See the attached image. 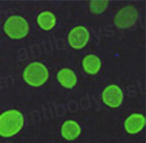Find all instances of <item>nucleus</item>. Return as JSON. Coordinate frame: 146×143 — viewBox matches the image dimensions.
Wrapping results in <instances>:
<instances>
[{"instance_id": "1", "label": "nucleus", "mask_w": 146, "mask_h": 143, "mask_svg": "<svg viewBox=\"0 0 146 143\" xmlns=\"http://www.w3.org/2000/svg\"><path fill=\"white\" fill-rule=\"evenodd\" d=\"M25 125V116L17 109H8L0 114V136L4 138L17 135Z\"/></svg>"}, {"instance_id": "2", "label": "nucleus", "mask_w": 146, "mask_h": 143, "mask_svg": "<svg viewBox=\"0 0 146 143\" xmlns=\"http://www.w3.org/2000/svg\"><path fill=\"white\" fill-rule=\"evenodd\" d=\"M23 79L31 87H41L49 79V71L42 63L35 61L25 69Z\"/></svg>"}, {"instance_id": "3", "label": "nucleus", "mask_w": 146, "mask_h": 143, "mask_svg": "<svg viewBox=\"0 0 146 143\" xmlns=\"http://www.w3.org/2000/svg\"><path fill=\"white\" fill-rule=\"evenodd\" d=\"M5 34L11 39H23L29 33V24L27 19L20 15H11L5 19L3 25Z\"/></svg>"}, {"instance_id": "4", "label": "nucleus", "mask_w": 146, "mask_h": 143, "mask_svg": "<svg viewBox=\"0 0 146 143\" xmlns=\"http://www.w3.org/2000/svg\"><path fill=\"white\" fill-rule=\"evenodd\" d=\"M138 19L139 11L134 6H125L113 17V24L119 29H130L136 25Z\"/></svg>"}, {"instance_id": "5", "label": "nucleus", "mask_w": 146, "mask_h": 143, "mask_svg": "<svg viewBox=\"0 0 146 143\" xmlns=\"http://www.w3.org/2000/svg\"><path fill=\"white\" fill-rule=\"evenodd\" d=\"M90 40V33L85 27L78 26L70 31L68 35V44L74 49H82L86 46Z\"/></svg>"}, {"instance_id": "6", "label": "nucleus", "mask_w": 146, "mask_h": 143, "mask_svg": "<svg viewBox=\"0 0 146 143\" xmlns=\"http://www.w3.org/2000/svg\"><path fill=\"white\" fill-rule=\"evenodd\" d=\"M102 101L107 106L117 108L121 106L124 101V92L117 85L107 86L102 92Z\"/></svg>"}, {"instance_id": "7", "label": "nucleus", "mask_w": 146, "mask_h": 143, "mask_svg": "<svg viewBox=\"0 0 146 143\" xmlns=\"http://www.w3.org/2000/svg\"><path fill=\"white\" fill-rule=\"evenodd\" d=\"M145 116L141 114H133L125 121V130L129 134H138L145 127Z\"/></svg>"}, {"instance_id": "8", "label": "nucleus", "mask_w": 146, "mask_h": 143, "mask_svg": "<svg viewBox=\"0 0 146 143\" xmlns=\"http://www.w3.org/2000/svg\"><path fill=\"white\" fill-rule=\"evenodd\" d=\"M60 132L61 136L66 140L72 141L79 138V136L81 135V132H82V129H81V126L76 121L68 120V121H66L62 124Z\"/></svg>"}, {"instance_id": "9", "label": "nucleus", "mask_w": 146, "mask_h": 143, "mask_svg": "<svg viewBox=\"0 0 146 143\" xmlns=\"http://www.w3.org/2000/svg\"><path fill=\"white\" fill-rule=\"evenodd\" d=\"M57 80L59 84L66 89H73L78 83V79H77L75 72L71 69L66 68L61 69L57 73Z\"/></svg>"}, {"instance_id": "10", "label": "nucleus", "mask_w": 146, "mask_h": 143, "mask_svg": "<svg viewBox=\"0 0 146 143\" xmlns=\"http://www.w3.org/2000/svg\"><path fill=\"white\" fill-rule=\"evenodd\" d=\"M83 69L89 75H96L101 69V61L98 56L89 54L83 59Z\"/></svg>"}, {"instance_id": "11", "label": "nucleus", "mask_w": 146, "mask_h": 143, "mask_svg": "<svg viewBox=\"0 0 146 143\" xmlns=\"http://www.w3.org/2000/svg\"><path fill=\"white\" fill-rule=\"evenodd\" d=\"M37 23L44 31H50L56 25V17L51 11H42L37 17Z\"/></svg>"}, {"instance_id": "12", "label": "nucleus", "mask_w": 146, "mask_h": 143, "mask_svg": "<svg viewBox=\"0 0 146 143\" xmlns=\"http://www.w3.org/2000/svg\"><path fill=\"white\" fill-rule=\"evenodd\" d=\"M108 5H110V1L107 0H94L89 2V10L92 15H98L104 12L108 8Z\"/></svg>"}, {"instance_id": "13", "label": "nucleus", "mask_w": 146, "mask_h": 143, "mask_svg": "<svg viewBox=\"0 0 146 143\" xmlns=\"http://www.w3.org/2000/svg\"><path fill=\"white\" fill-rule=\"evenodd\" d=\"M42 109H43L42 114H43V119L44 120H47V121H49V120L53 119L54 112H53V108H52L51 106H48V107L42 106Z\"/></svg>"}, {"instance_id": "14", "label": "nucleus", "mask_w": 146, "mask_h": 143, "mask_svg": "<svg viewBox=\"0 0 146 143\" xmlns=\"http://www.w3.org/2000/svg\"><path fill=\"white\" fill-rule=\"evenodd\" d=\"M30 49H31V54L33 57L37 58V57H40L41 56V48H40L39 45H37V44H33V45H31V47H30Z\"/></svg>"}, {"instance_id": "15", "label": "nucleus", "mask_w": 146, "mask_h": 143, "mask_svg": "<svg viewBox=\"0 0 146 143\" xmlns=\"http://www.w3.org/2000/svg\"><path fill=\"white\" fill-rule=\"evenodd\" d=\"M66 112V106L63 104H56L55 106H54V112H55V114L58 116V118L64 116Z\"/></svg>"}, {"instance_id": "16", "label": "nucleus", "mask_w": 146, "mask_h": 143, "mask_svg": "<svg viewBox=\"0 0 146 143\" xmlns=\"http://www.w3.org/2000/svg\"><path fill=\"white\" fill-rule=\"evenodd\" d=\"M29 57V53L28 50L26 48H21L17 51V59L20 61H25L26 59H28Z\"/></svg>"}, {"instance_id": "17", "label": "nucleus", "mask_w": 146, "mask_h": 143, "mask_svg": "<svg viewBox=\"0 0 146 143\" xmlns=\"http://www.w3.org/2000/svg\"><path fill=\"white\" fill-rule=\"evenodd\" d=\"M54 44H55V47L57 50H63V49H66V41H64L62 38H60V37L55 38Z\"/></svg>"}, {"instance_id": "18", "label": "nucleus", "mask_w": 146, "mask_h": 143, "mask_svg": "<svg viewBox=\"0 0 146 143\" xmlns=\"http://www.w3.org/2000/svg\"><path fill=\"white\" fill-rule=\"evenodd\" d=\"M42 45H43L44 51H45L46 53L51 54L52 52H53V47H52V43L50 41H49V40H44L43 43H42Z\"/></svg>"}, {"instance_id": "19", "label": "nucleus", "mask_w": 146, "mask_h": 143, "mask_svg": "<svg viewBox=\"0 0 146 143\" xmlns=\"http://www.w3.org/2000/svg\"><path fill=\"white\" fill-rule=\"evenodd\" d=\"M80 106H81V108H83V109L90 108V106H91L90 99H89L87 96L83 97V98H81V100H80Z\"/></svg>"}, {"instance_id": "20", "label": "nucleus", "mask_w": 146, "mask_h": 143, "mask_svg": "<svg viewBox=\"0 0 146 143\" xmlns=\"http://www.w3.org/2000/svg\"><path fill=\"white\" fill-rule=\"evenodd\" d=\"M78 108H79V104L76 100H70L68 102V109L71 112H76L78 110Z\"/></svg>"}, {"instance_id": "21", "label": "nucleus", "mask_w": 146, "mask_h": 143, "mask_svg": "<svg viewBox=\"0 0 146 143\" xmlns=\"http://www.w3.org/2000/svg\"><path fill=\"white\" fill-rule=\"evenodd\" d=\"M126 94L129 97H135L137 95V90L133 86H128L126 90Z\"/></svg>"}, {"instance_id": "22", "label": "nucleus", "mask_w": 146, "mask_h": 143, "mask_svg": "<svg viewBox=\"0 0 146 143\" xmlns=\"http://www.w3.org/2000/svg\"><path fill=\"white\" fill-rule=\"evenodd\" d=\"M31 118L34 122H40L41 121V114L38 110H33L31 112Z\"/></svg>"}, {"instance_id": "23", "label": "nucleus", "mask_w": 146, "mask_h": 143, "mask_svg": "<svg viewBox=\"0 0 146 143\" xmlns=\"http://www.w3.org/2000/svg\"><path fill=\"white\" fill-rule=\"evenodd\" d=\"M7 87H8V85H7V81H6V78H4V77L0 78V89L4 90V89H6Z\"/></svg>"}, {"instance_id": "24", "label": "nucleus", "mask_w": 146, "mask_h": 143, "mask_svg": "<svg viewBox=\"0 0 146 143\" xmlns=\"http://www.w3.org/2000/svg\"><path fill=\"white\" fill-rule=\"evenodd\" d=\"M104 35L106 37H108V38H111V37L115 36V32L112 31V30H110V29H106L104 31Z\"/></svg>"}, {"instance_id": "25", "label": "nucleus", "mask_w": 146, "mask_h": 143, "mask_svg": "<svg viewBox=\"0 0 146 143\" xmlns=\"http://www.w3.org/2000/svg\"><path fill=\"white\" fill-rule=\"evenodd\" d=\"M6 81H7V85H8V87H12L13 86V79H12L11 77H7L6 78Z\"/></svg>"}, {"instance_id": "26", "label": "nucleus", "mask_w": 146, "mask_h": 143, "mask_svg": "<svg viewBox=\"0 0 146 143\" xmlns=\"http://www.w3.org/2000/svg\"><path fill=\"white\" fill-rule=\"evenodd\" d=\"M5 143H12V142H5Z\"/></svg>"}]
</instances>
